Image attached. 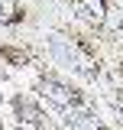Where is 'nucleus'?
<instances>
[{"label": "nucleus", "mask_w": 123, "mask_h": 130, "mask_svg": "<svg viewBox=\"0 0 123 130\" xmlns=\"http://www.w3.org/2000/svg\"><path fill=\"white\" fill-rule=\"evenodd\" d=\"M75 7H78V13L84 20H91V23H100L107 16V3L104 0H75Z\"/></svg>", "instance_id": "obj_4"}, {"label": "nucleus", "mask_w": 123, "mask_h": 130, "mask_svg": "<svg viewBox=\"0 0 123 130\" xmlns=\"http://www.w3.org/2000/svg\"><path fill=\"white\" fill-rule=\"evenodd\" d=\"M52 49H55V55H58V59L71 62L78 72H81V75H88V78H91V75H97L94 62L84 55V52H81V49H75V46H71V49H65V39H62V36H55V39H52Z\"/></svg>", "instance_id": "obj_2"}, {"label": "nucleus", "mask_w": 123, "mask_h": 130, "mask_svg": "<svg viewBox=\"0 0 123 130\" xmlns=\"http://www.w3.org/2000/svg\"><path fill=\"white\" fill-rule=\"evenodd\" d=\"M0 104H3V98H0Z\"/></svg>", "instance_id": "obj_7"}, {"label": "nucleus", "mask_w": 123, "mask_h": 130, "mask_svg": "<svg viewBox=\"0 0 123 130\" xmlns=\"http://www.w3.org/2000/svg\"><path fill=\"white\" fill-rule=\"evenodd\" d=\"M65 120H68V127H71V130H104V127H100V120H97L94 114L81 111V107L65 111Z\"/></svg>", "instance_id": "obj_3"}, {"label": "nucleus", "mask_w": 123, "mask_h": 130, "mask_svg": "<svg viewBox=\"0 0 123 130\" xmlns=\"http://www.w3.org/2000/svg\"><path fill=\"white\" fill-rule=\"evenodd\" d=\"M36 88H39V94L46 98V101H52V104H55V107H62V111L81 107V98H78V91H71V88H68V85H62V81L42 78Z\"/></svg>", "instance_id": "obj_1"}, {"label": "nucleus", "mask_w": 123, "mask_h": 130, "mask_svg": "<svg viewBox=\"0 0 123 130\" xmlns=\"http://www.w3.org/2000/svg\"><path fill=\"white\" fill-rule=\"evenodd\" d=\"M16 117H19V114H23V120H26V124H36V127H39V124H42V114L36 111V107H32V104H26V101H19V98H16Z\"/></svg>", "instance_id": "obj_5"}, {"label": "nucleus", "mask_w": 123, "mask_h": 130, "mask_svg": "<svg viewBox=\"0 0 123 130\" xmlns=\"http://www.w3.org/2000/svg\"><path fill=\"white\" fill-rule=\"evenodd\" d=\"M16 20V0H0V23H13Z\"/></svg>", "instance_id": "obj_6"}]
</instances>
